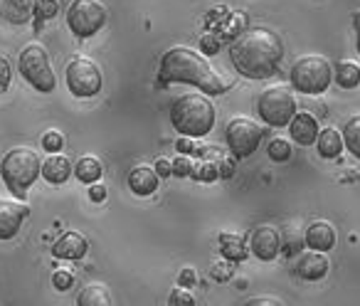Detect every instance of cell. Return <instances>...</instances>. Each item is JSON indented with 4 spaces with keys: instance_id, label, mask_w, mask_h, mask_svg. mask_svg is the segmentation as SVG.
<instances>
[{
    "instance_id": "1",
    "label": "cell",
    "mask_w": 360,
    "mask_h": 306,
    "mask_svg": "<svg viewBox=\"0 0 360 306\" xmlns=\"http://www.w3.org/2000/svg\"><path fill=\"white\" fill-rule=\"evenodd\" d=\"M232 67L247 79H266L276 75L284 60V42L274 30L252 27L242 30V35L230 47Z\"/></svg>"
},
{
    "instance_id": "2",
    "label": "cell",
    "mask_w": 360,
    "mask_h": 306,
    "mask_svg": "<svg viewBox=\"0 0 360 306\" xmlns=\"http://www.w3.org/2000/svg\"><path fill=\"white\" fill-rule=\"evenodd\" d=\"M160 79L163 82H183L195 84L207 94H225L230 89V82L191 47H170L160 57Z\"/></svg>"
},
{
    "instance_id": "3",
    "label": "cell",
    "mask_w": 360,
    "mask_h": 306,
    "mask_svg": "<svg viewBox=\"0 0 360 306\" xmlns=\"http://www.w3.org/2000/svg\"><path fill=\"white\" fill-rule=\"evenodd\" d=\"M215 119L217 111L210 101V94L191 91V94L178 96L170 104V124L183 136H193V139L207 136L215 126Z\"/></svg>"
},
{
    "instance_id": "4",
    "label": "cell",
    "mask_w": 360,
    "mask_h": 306,
    "mask_svg": "<svg viewBox=\"0 0 360 306\" xmlns=\"http://www.w3.org/2000/svg\"><path fill=\"white\" fill-rule=\"evenodd\" d=\"M0 176L8 191L15 196H25V191L42 176V161L37 156V151L30 146H15L3 156L0 161Z\"/></svg>"
},
{
    "instance_id": "5",
    "label": "cell",
    "mask_w": 360,
    "mask_h": 306,
    "mask_svg": "<svg viewBox=\"0 0 360 306\" xmlns=\"http://www.w3.org/2000/svg\"><path fill=\"white\" fill-rule=\"evenodd\" d=\"M333 79V65L323 55H301L291 65V87L304 94H323Z\"/></svg>"
},
{
    "instance_id": "6",
    "label": "cell",
    "mask_w": 360,
    "mask_h": 306,
    "mask_svg": "<svg viewBox=\"0 0 360 306\" xmlns=\"http://www.w3.org/2000/svg\"><path fill=\"white\" fill-rule=\"evenodd\" d=\"M18 67H20V75L25 77L27 84H32L42 94H50L57 87V77L52 72L50 52L45 50V45L40 42H27L20 50L18 57Z\"/></svg>"
},
{
    "instance_id": "7",
    "label": "cell",
    "mask_w": 360,
    "mask_h": 306,
    "mask_svg": "<svg viewBox=\"0 0 360 306\" xmlns=\"http://www.w3.org/2000/svg\"><path fill=\"white\" fill-rule=\"evenodd\" d=\"M257 114L269 126H289L296 116V96L289 87H269L257 99Z\"/></svg>"
},
{
    "instance_id": "8",
    "label": "cell",
    "mask_w": 360,
    "mask_h": 306,
    "mask_svg": "<svg viewBox=\"0 0 360 306\" xmlns=\"http://www.w3.org/2000/svg\"><path fill=\"white\" fill-rule=\"evenodd\" d=\"M65 79L67 87L75 96L79 99H89V96H96L101 91V84H104V77H101V67L96 65L91 57L77 55L67 62L65 67Z\"/></svg>"
},
{
    "instance_id": "9",
    "label": "cell",
    "mask_w": 360,
    "mask_h": 306,
    "mask_svg": "<svg viewBox=\"0 0 360 306\" xmlns=\"http://www.w3.org/2000/svg\"><path fill=\"white\" fill-rule=\"evenodd\" d=\"M109 11L101 0H72L67 8V27L77 37H91L106 25Z\"/></svg>"
},
{
    "instance_id": "10",
    "label": "cell",
    "mask_w": 360,
    "mask_h": 306,
    "mask_svg": "<svg viewBox=\"0 0 360 306\" xmlns=\"http://www.w3.org/2000/svg\"><path fill=\"white\" fill-rule=\"evenodd\" d=\"M262 136H264V129L247 116H235L225 126V141L235 158H250L259 148Z\"/></svg>"
},
{
    "instance_id": "11",
    "label": "cell",
    "mask_w": 360,
    "mask_h": 306,
    "mask_svg": "<svg viewBox=\"0 0 360 306\" xmlns=\"http://www.w3.org/2000/svg\"><path fill=\"white\" fill-rule=\"evenodd\" d=\"M27 215H30V208L25 203L0 198V240H13L20 225L27 220Z\"/></svg>"
},
{
    "instance_id": "12",
    "label": "cell",
    "mask_w": 360,
    "mask_h": 306,
    "mask_svg": "<svg viewBox=\"0 0 360 306\" xmlns=\"http://www.w3.org/2000/svg\"><path fill=\"white\" fill-rule=\"evenodd\" d=\"M250 247H252V255L262 262H271L276 255L281 252V235L276 227L271 225H259L252 230L250 237Z\"/></svg>"
},
{
    "instance_id": "13",
    "label": "cell",
    "mask_w": 360,
    "mask_h": 306,
    "mask_svg": "<svg viewBox=\"0 0 360 306\" xmlns=\"http://www.w3.org/2000/svg\"><path fill=\"white\" fill-rule=\"evenodd\" d=\"M330 269V262L326 257V252L321 250H311V252H304L296 262V274L306 281H319L328 274Z\"/></svg>"
},
{
    "instance_id": "14",
    "label": "cell",
    "mask_w": 360,
    "mask_h": 306,
    "mask_svg": "<svg viewBox=\"0 0 360 306\" xmlns=\"http://www.w3.org/2000/svg\"><path fill=\"white\" fill-rule=\"evenodd\" d=\"M289 134L299 146H311V144H316V139H319V134H321L319 121H316V116L309 114V111H296V116L289 124Z\"/></svg>"
},
{
    "instance_id": "15",
    "label": "cell",
    "mask_w": 360,
    "mask_h": 306,
    "mask_svg": "<svg viewBox=\"0 0 360 306\" xmlns=\"http://www.w3.org/2000/svg\"><path fill=\"white\" fill-rule=\"evenodd\" d=\"M89 250V242L82 232L70 230L60 237V240L52 245V255L60 257V260H82Z\"/></svg>"
},
{
    "instance_id": "16",
    "label": "cell",
    "mask_w": 360,
    "mask_h": 306,
    "mask_svg": "<svg viewBox=\"0 0 360 306\" xmlns=\"http://www.w3.org/2000/svg\"><path fill=\"white\" fill-rule=\"evenodd\" d=\"M37 0H0V15L11 25H25L35 18Z\"/></svg>"
},
{
    "instance_id": "17",
    "label": "cell",
    "mask_w": 360,
    "mask_h": 306,
    "mask_svg": "<svg viewBox=\"0 0 360 306\" xmlns=\"http://www.w3.org/2000/svg\"><path fill=\"white\" fill-rule=\"evenodd\" d=\"M306 245H309V250H321V252L333 250L335 227L326 220H314L306 227Z\"/></svg>"
},
{
    "instance_id": "18",
    "label": "cell",
    "mask_w": 360,
    "mask_h": 306,
    "mask_svg": "<svg viewBox=\"0 0 360 306\" xmlns=\"http://www.w3.org/2000/svg\"><path fill=\"white\" fill-rule=\"evenodd\" d=\"M158 173H155V168H150V166H136V168H131V173H129V188L136 193V196H141V198H146V196H153L155 191H158Z\"/></svg>"
},
{
    "instance_id": "19",
    "label": "cell",
    "mask_w": 360,
    "mask_h": 306,
    "mask_svg": "<svg viewBox=\"0 0 360 306\" xmlns=\"http://www.w3.org/2000/svg\"><path fill=\"white\" fill-rule=\"evenodd\" d=\"M72 176V161L62 153H50V156L42 161V178L52 186H62Z\"/></svg>"
},
{
    "instance_id": "20",
    "label": "cell",
    "mask_w": 360,
    "mask_h": 306,
    "mask_svg": "<svg viewBox=\"0 0 360 306\" xmlns=\"http://www.w3.org/2000/svg\"><path fill=\"white\" fill-rule=\"evenodd\" d=\"M195 156L215 161L220 166V178L235 176V161H232V151H222L220 146H198Z\"/></svg>"
},
{
    "instance_id": "21",
    "label": "cell",
    "mask_w": 360,
    "mask_h": 306,
    "mask_svg": "<svg viewBox=\"0 0 360 306\" xmlns=\"http://www.w3.org/2000/svg\"><path fill=\"white\" fill-rule=\"evenodd\" d=\"M220 252L227 262H245L250 250H247V242L242 235H235V232H222L220 237Z\"/></svg>"
},
{
    "instance_id": "22",
    "label": "cell",
    "mask_w": 360,
    "mask_h": 306,
    "mask_svg": "<svg viewBox=\"0 0 360 306\" xmlns=\"http://www.w3.org/2000/svg\"><path fill=\"white\" fill-rule=\"evenodd\" d=\"M316 146H319L321 158H338L345 141H343V134H338V129L328 126V129H321L319 139H316Z\"/></svg>"
},
{
    "instance_id": "23",
    "label": "cell",
    "mask_w": 360,
    "mask_h": 306,
    "mask_svg": "<svg viewBox=\"0 0 360 306\" xmlns=\"http://www.w3.org/2000/svg\"><path fill=\"white\" fill-rule=\"evenodd\" d=\"M111 301H114V296H111L109 286L91 281V284H86L84 289H82L77 304L79 306H106V304H111Z\"/></svg>"
},
{
    "instance_id": "24",
    "label": "cell",
    "mask_w": 360,
    "mask_h": 306,
    "mask_svg": "<svg viewBox=\"0 0 360 306\" xmlns=\"http://www.w3.org/2000/svg\"><path fill=\"white\" fill-rule=\"evenodd\" d=\"M101 173H104V166H101V161L96 156H82L79 161L75 163L77 181L86 183V186H91V183L99 181Z\"/></svg>"
},
{
    "instance_id": "25",
    "label": "cell",
    "mask_w": 360,
    "mask_h": 306,
    "mask_svg": "<svg viewBox=\"0 0 360 306\" xmlns=\"http://www.w3.org/2000/svg\"><path fill=\"white\" fill-rule=\"evenodd\" d=\"M333 77L343 89H355L360 84V67L350 60H343L333 67Z\"/></svg>"
},
{
    "instance_id": "26",
    "label": "cell",
    "mask_w": 360,
    "mask_h": 306,
    "mask_svg": "<svg viewBox=\"0 0 360 306\" xmlns=\"http://www.w3.org/2000/svg\"><path fill=\"white\" fill-rule=\"evenodd\" d=\"M340 131H343V141H345V146H348V151L355 158H360V114L350 116Z\"/></svg>"
},
{
    "instance_id": "27",
    "label": "cell",
    "mask_w": 360,
    "mask_h": 306,
    "mask_svg": "<svg viewBox=\"0 0 360 306\" xmlns=\"http://www.w3.org/2000/svg\"><path fill=\"white\" fill-rule=\"evenodd\" d=\"M193 178H198V181H202V183L217 181V178H220V166H217L215 161L200 158V161L195 163V168H193Z\"/></svg>"
},
{
    "instance_id": "28",
    "label": "cell",
    "mask_w": 360,
    "mask_h": 306,
    "mask_svg": "<svg viewBox=\"0 0 360 306\" xmlns=\"http://www.w3.org/2000/svg\"><path fill=\"white\" fill-rule=\"evenodd\" d=\"M266 153H269L271 161L284 163L291 158V144L286 139H271L269 146H266Z\"/></svg>"
},
{
    "instance_id": "29",
    "label": "cell",
    "mask_w": 360,
    "mask_h": 306,
    "mask_svg": "<svg viewBox=\"0 0 360 306\" xmlns=\"http://www.w3.org/2000/svg\"><path fill=\"white\" fill-rule=\"evenodd\" d=\"M57 13H60V0H37L35 3V20L37 23L55 20Z\"/></svg>"
},
{
    "instance_id": "30",
    "label": "cell",
    "mask_w": 360,
    "mask_h": 306,
    "mask_svg": "<svg viewBox=\"0 0 360 306\" xmlns=\"http://www.w3.org/2000/svg\"><path fill=\"white\" fill-rule=\"evenodd\" d=\"M72 284H75V272H72V269H67V267H60V269L52 272V286H55L57 291L72 289Z\"/></svg>"
},
{
    "instance_id": "31",
    "label": "cell",
    "mask_w": 360,
    "mask_h": 306,
    "mask_svg": "<svg viewBox=\"0 0 360 306\" xmlns=\"http://www.w3.org/2000/svg\"><path fill=\"white\" fill-rule=\"evenodd\" d=\"M62 146H65V136L60 134V131L50 129L42 134V148L50 151V153H57V151H62Z\"/></svg>"
},
{
    "instance_id": "32",
    "label": "cell",
    "mask_w": 360,
    "mask_h": 306,
    "mask_svg": "<svg viewBox=\"0 0 360 306\" xmlns=\"http://www.w3.org/2000/svg\"><path fill=\"white\" fill-rule=\"evenodd\" d=\"M193 168H195V161H193L191 156H186V153H180L173 161V176L188 178V176H193Z\"/></svg>"
},
{
    "instance_id": "33",
    "label": "cell",
    "mask_w": 360,
    "mask_h": 306,
    "mask_svg": "<svg viewBox=\"0 0 360 306\" xmlns=\"http://www.w3.org/2000/svg\"><path fill=\"white\" fill-rule=\"evenodd\" d=\"M11 82H13V67H11V62H8L6 55H0V94L8 91Z\"/></svg>"
},
{
    "instance_id": "34",
    "label": "cell",
    "mask_w": 360,
    "mask_h": 306,
    "mask_svg": "<svg viewBox=\"0 0 360 306\" xmlns=\"http://www.w3.org/2000/svg\"><path fill=\"white\" fill-rule=\"evenodd\" d=\"M168 304H195V296H193L191 291L186 289V286H180V284H178V289L170 291Z\"/></svg>"
},
{
    "instance_id": "35",
    "label": "cell",
    "mask_w": 360,
    "mask_h": 306,
    "mask_svg": "<svg viewBox=\"0 0 360 306\" xmlns=\"http://www.w3.org/2000/svg\"><path fill=\"white\" fill-rule=\"evenodd\" d=\"M175 151L186 153V156H195V151H198L195 139H193V136H183V134H180V139L175 141Z\"/></svg>"
},
{
    "instance_id": "36",
    "label": "cell",
    "mask_w": 360,
    "mask_h": 306,
    "mask_svg": "<svg viewBox=\"0 0 360 306\" xmlns=\"http://www.w3.org/2000/svg\"><path fill=\"white\" fill-rule=\"evenodd\" d=\"M195 281H198V274H195V269H193V267H183V269H180V274H178V284L180 286L191 289Z\"/></svg>"
},
{
    "instance_id": "37",
    "label": "cell",
    "mask_w": 360,
    "mask_h": 306,
    "mask_svg": "<svg viewBox=\"0 0 360 306\" xmlns=\"http://www.w3.org/2000/svg\"><path fill=\"white\" fill-rule=\"evenodd\" d=\"M210 274H212V279H217V281H227L232 276V267H227V264H222V262H217V264H212Z\"/></svg>"
},
{
    "instance_id": "38",
    "label": "cell",
    "mask_w": 360,
    "mask_h": 306,
    "mask_svg": "<svg viewBox=\"0 0 360 306\" xmlns=\"http://www.w3.org/2000/svg\"><path fill=\"white\" fill-rule=\"evenodd\" d=\"M153 168H155V173H158L160 178H168L170 173H173V163H170L168 158H163V156H160L158 161H155Z\"/></svg>"
},
{
    "instance_id": "39",
    "label": "cell",
    "mask_w": 360,
    "mask_h": 306,
    "mask_svg": "<svg viewBox=\"0 0 360 306\" xmlns=\"http://www.w3.org/2000/svg\"><path fill=\"white\" fill-rule=\"evenodd\" d=\"M202 50L210 52V55H217V52H220V40H217V37H212V35L202 37Z\"/></svg>"
},
{
    "instance_id": "40",
    "label": "cell",
    "mask_w": 360,
    "mask_h": 306,
    "mask_svg": "<svg viewBox=\"0 0 360 306\" xmlns=\"http://www.w3.org/2000/svg\"><path fill=\"white\" fill-rule=\"evenodd\" d=\"M247 304H250V306H259V304H274V306H281V304H284V301H281V299H276V296H255V299H250V301H247Z\"/></svg>"
},
{
    "instance_id": "41",
    "label": "cell",
    "mask_w": 360,
    "mask_h": 306,
    "mask_svg": "<svg viewBox=\"0 0 360 306\" xmlns=\"http://www.w3.org/2000/svg\"><path fill=\"white\" fill-rule=\"evenodd\" d=\"M89 198L94 203H101L106 198V188L99 186V183H91V186H89Z\"/></svg>"
},
{
    "instance_id": "42",
    "label": "cell",
    "mask_w": 360,
    "mask_h": 306,
    "mask_svg": "<svg viewBox=\"0 0 360 306\" xmlns=\"http://www.w3.org/2000/svg\"><path fill=\"white\" fill-rule=\"evenodd\" d=\"M353 30H355V47H358V55H360V11L353 13Z\"/></svg>"
}]
</instances>
